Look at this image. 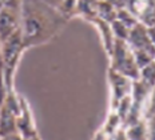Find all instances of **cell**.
Returning a JSON list of instances; mask_svg holds the SVG:
<instances>
[{
  "label": "cell",
  "instance_id": "cell-1",
  "mask_svg": "<svg viewBox=\"0 0 155 140\" xmlns=\"http://www.w3.org/2000/svg\"><path fill=\"white\" fill-rule=\"evenodd\" d=\"M111 54L114 56V70L116 72L131 79L134 77V80L139 79V68L135 63L131 48L126 44V40L116 39Z\"/></svg>",
  "mask_w": 155,
  "mask_h": 140
},
{
  "label": "cell",
  "instance_id": "cell-14",
  "mask_svg": "<svg viewBox=\"0 0 155 140\" xmlns=\"http://www.w3.org/2000/svg\"><path fill=\"white\" fill-rule=\"evenodd\" d=\"M0 140H28V139H25L20 133L14 132V133H9V135H5V136H3V138H0Z\"/></svg>",
  "mask_w": 155,
  "mask_h": 140
},
{
  "label": "cell",
  "instance_id": "cell-17",
  "mask_svg": "<svg viewBox=\"0 0 155 140\" xmlns=\"http://www.w3.org/2000/svg\"><path fill=\"white\" fill-rule=\"evenodd\" d=\"M147 28V34L150 36V40L153 41V44L155 45V24L150 25V27H146Z\"/></svg>",
  "mask_w": 155,
  "mask_h": 140
},
{
  "label": "cell",
  "instance_id": "cell-12",
  "mask_svg": "<svg viewBox=\"0 0 155 140\" xmlns=\"http://www.w3.org/2000/svg\"><path fill=\"white\" fill-rule=\"evenodd\" d=\"M111 27H112V31L115 32L116 37L118 39H122V40H127V36H128V28H126L120 21H118L115 19L114 21L111 23Z\"/></svg>",
  "mask_w": 155,
  "mask_h": 140
},
{
  "label": "cell",
  "instance_id": "cell-13",
  "mask_svg": "<svg viewBox=\"0 0 155 140\" xmlns=\"http://www.w3.org/2000/svg\"><path fill=\"white\" fill-rule=\"evenodd\" d=\"M147 132H148V140H155V115L148 116Z\"/></svg>",
  "mask_w": 155,
  "mask_h": 140
},
{
  "label": "cell",
  "instance_id": "cell-16",
  "mask_svg": "<svg viewBox=\"0 0 155 140\" xmlns=\"http://www.w3.org/2000/svg\"><path fill=\"white\" fill-rule=\"evenodd\" d=\"M151 115H155V87H154L153 95H151V104H150V107H148L147 116H151Z\"/></svg>",
  "mask_w": 155,
  "mask_h": 140
},
{
  "label": "cell",
  "instance_id": "cell-4",
  "mask_svg": "<svg viewBox=\"0 0 155 140\" xmlns=\"http://www.w3.org/2000/svg\"><path fill=\"white\" fill-rule=\"evenodd\" d=\"M18 30V19L15 11L8 8L0 9V41H4Z\"/></svg>",
  "mask_w": 155,
  "mask_h": 140
},
{
  "label": "cell",
  "instance_id": "cell-9",
  "mask_svg": "<svg viewBox=\"0 0 155 140\" xmlns=\"http://www.w3.org/2000/svg\"><path fill=\"white\" fill-rule=\"evenodd\" d=\"M139 79L148 88L155 87V59L139 70Z\"/></svg>",
  "mask_w": 155,
  "mask_h": 140
},
{
  "label": "cell",
  "instance_id": "cell-2",
  "mask_svg": "<svg viewBox=\"0 0 155 140\" xmlns=\"http://www.w3.org/2000/svg\"><path fill=\"white\" fill-rule=\"evenodd\" d=\"M23 35H21V31L19 28L12 35H9L4 41H2L0 60L4 66L5 77L9 75V71L15 67L19 55L21 52V48H23Z\"/></svg>",
  "mask_w": 155,
  "mask_h": 140
},
{
  "label": "cell",
  "instance_id": "cell-18",
  "mask_svg": "<svg viewBox=\"0 0 155 140\" xmlns=\"http://www.w3.org/2000/svg\"><path fill=\"white\" fill-rule=\"evenodd\" d=\"M0 50H2V41H0Z\"/></svg>",
  "mask_w": 155,
  "mask_h": 140
},
{
  "label": "cell",
  "instance_id": "cell-6",
  "mask_svg": "<svg viewBox=\"0 0 155 140\" xmlns=\"http://www.w3.org/2000/svg\"><path fill=\"white\" fill-rule=\"evenodd\" d=\"M114 93L116 100H122L123 97L127 96V92L130 91V81L127 76L120 75L118 72H114Z\"/></svg>",
  "mask_w": 155,
  "mask_h": 140
},
{
  "label": "cell",
  "instance_id": "cell-10",
  "mask_svg": "<svg viewBox=\"0 0 155 140\" xmlns=\"http://www.w3.org/2000/svg\"><path fill=\"white\" fill-rule=\"evenodd\" d=\"M116 20L120 21L126 28H128V30H131L134 25H137L138 23H139L137 20V18H135L128 9H123V8L116 9Z\"/></svg>",
  "mask_w": 155,
  "mask_h": 140
},
{
  "label": "cell",
  "instance_id": "cell-8",
  "mask_svg": "<svg viewBox=\"0 0 155 140\" xmlns=\"http://www.w3.org/2000/svg\"><path fill=\"white\" fill-rule=\"evenodd\" d=\"M96 14L99 15V18L104 21L112 23L116 19V9L115 5H112L111 3L106 2V0H102V2H98V8H96Z\"/></svg>",
  "mask_w": 155,
  "mask_h": 140
},
{
  "label": "cell",
  "instance_id": "cell-11",
  "mask_svg": "<svg viewBox=\"0 0 155 140\" xmlns=\"http://www.w3.org/2000/svg\"><path fill=\"white\" fill-rule=\"evenodd\" d=\"M76 5L80 12L83 14H96V8H98V2L96 0H78Z\"/></svg>",
  "mask_w": 155,
  "mask_h": 140
},
{
  "label": "cell",
  "instance_id": "cell-15",
  "mask_svg": "<svg viewBox=\"0 0 155 140\" xmlns=\"http://www.w3.org/2000/svg\"><path fill=\"white\" fill-rule=\"evenodd\" d=\"M19 2H20V0H4V8L16 11V8H18V5H19Z\"/></svg>",
  "mask_w": 155,
  "mask_h": 140
},
{
  "label": "cell",
  "instance_id": "cell-3",
  "mask_svg": "<svg viewBox=\"0 0 155 140\" xmlns=\"http://www.w3.org/2000/svg\"><path fill=\"white\" fill-rule=\"evenodd\" d=\"M126 43H128V47L131 48V51L147 52L148 55H151L155 59V45L150 40V36L147 34V28L140 23H138L137 25H134L128 31V36Z\"/></svg>",
  "mask_w": 155,
  "mask_h": 140
},
{
  "label": "cell",
  "instance_id": "cell-5",
  "mask_svg": "<svg viewBox=\"0 0 155 140\" xmlns=\"http://www.w3.org/2000/svg\"><path fill=\"white\" fill-rule=\"evenodd\" d=\"M16 132V115L3 103L0 109V138Z\"/></svg>",
  "mask_w": 155,
  "mask_h": 140
},
{
  "label": "cell",
  "instance_id": "cell-7",
  "mask_svg": "<svg viewBox=\"0 0 155 140\" xmlns=\"http://www.w3.org/2000/svg\"><path fill=\"white\" fill-rule=\"evenodd\" d=\"M124 136L128 140H148L147 124L144 122H137L130 125V128L126 131Z\"/></svg>",
  "mask_w": 155,
  "mask_h": 140
}]
</instances>
